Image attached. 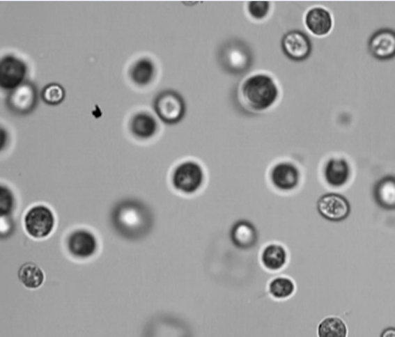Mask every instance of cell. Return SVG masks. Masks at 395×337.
<instances>
[{"instance_id": "cell-1", "label": "cell", "mask_w": 395, "mask_h": 337, "mask_svg": "<svg viewBox=\"0 0 395 337\" xmlns=\"http://www.w3.org/2000/svg\"><path fill=\"white\" fill-rule=\"evenodd\" d=\"M111 225L120 237L137 242L148 237L153 230L154 216L146 204L137 199H125L113 207Z\"/></svg>"}, {"instance_id": "cell-2", "label": "cell", "mask_w": 395, "mask_h": 337, "mask_svg": "<svg viewBox=\"0 0 395 337\" xmlns=\"http://www.w3.org/2000/svg\"><path fill=\"white\" fill-rule=\"evenodd\" d=\"M242 96L248 107L255 111H264L278 100V86L268 75L257 74L243 83Z\"/></svg>"}, {"instance_id": "cell-3", "label": "cell", "mask_w": 395, "mask_h": 337, "mask_svg": "<svg viewBox=\"0 0 395 337\" xmlns=\"http://www.w3.org/2000/svg\"><path fill=\"white\" fill-rule=\"evenodd\" d=\"M218 63L226 73L240 76L247 73L253 64V53L249 45L238 38L224 43L217 54Z\"/></svg>"}, {"instance_id": "cell-4", "label": "cell", "mask_w": 395, "mask_h": 337, "mask_svg": "<svg viewBox=\"0 0 395 337\" xmlns=\"http://www.w3.org/2000/svg\"><path fill=\"white\" fill-rule=\"evenodd\" d=\"M153 109L161 121L167 125H176L184 119L187 106L184 97L178 91L165 90L156 95Z\"/></svg>"}, {"instance_id": "cell-5", "label": "cell", "mask_w": 395, "mask_h": 337, "mask_svg": "<svg viewBox=\"0 0 395 337\" xmlns=\"http://www.w3.org/2000/svg\"><path fill=\"white\" fill-rule=\"evenodd\" d=\"M38 103V91L33 81L26 79L15 90L10 91L6 96V104L8 110L19 116L32 114L37 109Z\"/></svg>"}, {"instance_id": "cell-6", "label": "cell", "mask_w": 395, "mask_h": 337, "mask_svg": "<svg viewBox=\"0 0 395 337\" xmlns=\"http://www.w3.org/2000/svg\"><path fill=\"white\" fill-rule=\"evenodd\" d=\"M204 174L201 166L194 161L180 164L175 168L172 182L176 189L185 194H192L203 185Z\"/></svg>"}, {"instance_id": "cell-7", "label": "cell", "mask_w": 395, "mask_h": 337, "mask_svg": "<svg viewBox=\"0 0 395 337\" xmlns=\"http://www.w3.org/2000/svg\"><path fill=\"white\" fill-rule=\"evenodd\" d=\"M28 65L14 56L6 55L0 62V88L3 91H12L26 81Z\"/></svg>"}, {"instance_id": "cell-8", "label": "cell", "mask_w": 395, "mask_h": 337, "mask_svg": "<svg viewBox=\"0 0 395 337\" xmlns=\"http://www.w3.org/2000/svg\"><path fill=\"white\" fill-rule=\"evenodd\" d=\"M54 225V215L47 206H33L26 214V230L32 237H47L52 233Z\"/></svg>"}, {"instance_id": "cell-9", "label": "cell", "mask_w": 395, "mask_h": 337, "mask_svg": "<svg viewBox=\"0 0 395 337\" xmlns=\"http://www.w3.org/2000/svg\"><path fill=\"white\" fill-rule=\"evenodd\" d=\"M281 48L288 59L303 61L311 54V40L306 33L300 31H291L284 36Z\"/></svg>"}, {"instance_id": "cell-10", "label": "cell", "mask_w": 395, "mask_h": 337, "mask_svg": "<svg viewBox=\"0 0 395 337\" xmlns=\"http://www.w3.org/2000/svg\"><path fill=\"white\" fill-rule=\"evenodd\" d=\"M67 248L70 254L75 258H90L98 251V240L90 230H75L69 235Z\"/></svg>"}, {"instance_id": "cell-11", "label": "cell", "mask_w": 395, "mask_h": 337, "mask_svg": "<svg viewBox=\"0 0 395 337\" xmlns=\"http://www.w3.org/2000/svg\"><path fill=\"white\" fill-rule=\"evenodd\" d=\"M318 211L323 218L332 221L346 220L350 214V204L346 197L336 194L324 195L318 202Z\"/></svg>"}, {"instance_id": "cell-12", "label": "cell", "mask_w": 395, "mask_h": 337, "mask_svg": "<svg viewBox=\"0 0 395 337\" xmlns=\"http://www.w3.org/2000/svg\"><path fill=\"white\" fill-rule=\"evenodd\" d=\"M371 54L375 59L389 60L395 57V32L390 29L377 31L369 40Z\"/></svg>"}, {"instance_id": "cell-13", "label": "cell", "mask_w": 395, "mask_h": 337, "mask_svg": "<svg viewBox=\"0 0 395 337\" xmlns=\"http://www.w3.org/2000/svg\"><path fill=\"white\" fill-rule=\"evenodd\" d=\"M300 179V171L291 163H279L272 170V182L277 189L281 190L295 189Z\"/></svg>"}, {"instance_id": "cell-14", "label": "cell", "mask_w": 395, "mask_h": 337, "mask_svg": "<svg viewBox=\"0 0 395 337\" xmlns=\"http://www.w3.org/2000/svg\"><path fill=\"white\" fill-rule=\"evenodd\" d=\"M305 24L310 32L321 37L331 32L332 19L327 9L315 7L306 14Z\"/></svg>"}, {"instance_id": "cell-15", "label": "cell", "mask_w": 395, "mask_h": 337, "mask_svg": "<svg viewBox=\"0 0 395 337\" xmlns=\"http://www.w3.org/2000/svg\"><path fill=\"white\" fill-rule=\"evenodd\" d=\"M350 167L346 159H331L325 168V179L332 187H343L348 182Z\"/></svg>"}, {"instance_id": "cell-16", "label": "cell", "mask_w": 395, "mask_h": 337, "mask_svg": "<svg viewBox=\"0 0 395 337\" xmlns=\"http://www.w3.org/2000/svg\"><path fill=\"white\" fill-rule=\"evenodd\" d=\"M256 228L247 221H240L233 225L231 230V238L235 246L242 249H249L257 242Z\"/></svg>"}, {"instance_id": "cell-17", "label": "cell", "mask_w": 395, "mask_h": 337, "mask_svg": "<svg viewBox=\"0 0 395 337\" xmlns=\"http://www.w3.org/2000/svg\"><path fill=\"white\" fill-rule=\"evenodd\" d=\"M130 130L137 139H149L157 132L158 124L149 113L139 112L132 118Z\"/></svg>"}, {"instance_id": "cell-18", "label": "cell", "mask_w": 395, "mask_h": 337, "mask_svg": "<svg viewBox=\"0 0 395 337\" xmlns=\"http://www.w3.org/2000/svg\"><path fill=\"white\" fill-rule=\"evenodd\" d=\"M375 201L378 205L387 210L395 209V177L387 175L375 185Z\"/></svg>"}, {"instance_id": "cell-19", "label": "cell", "mask_w": 395, "mask_h": 337, "mask_svg": "<svg viewBox=\"0 0 395 337\" xmlns=\"http://www.w3.org/2000/svg\"><path fill=\"white\" fill-rule=\"evenodd\" d=\"M129 76L132 83L139 86H148L155 76V65L148 57L137 60L130 69Z\"/></svg>"}, {"instance_id": "cell-20", "label": "cell", "mask_w": 395, "mask_h": 337, "mask_svg": "<svg viewBox=\"0 0 395 337\" xmlns=\"http://www.w3.org/2000/svg\"><path fill=\"white\" fill-rule=\"evenodd\" d=\"M18 276L22 283L26 288H32V290L40 288L45 281V274L42 269L33 263L22 265Z\"/></svg>"}, {"instance_id": "cell-21", "label": "cell", "mask_w": 395, "mask_h": 337, "mask_svg": "<svg viewBox=\"0 0 395 337\" xmlns=\"http://www.w3.org/2000/svg\"><path fill=\"white\" fill-rule=\"evenodd\" d=\"M262 262L267 269L278 271L283 268L286 262V252L281 245L271 244L265 248L262 253Z\"/></svg>"}, {"instance_id": "cell-22", "label": "cell", "mask_w": 395, "mask_h": 337, "mask_svg": "<svg viewBox=\"0 0 395 337\" xmlns=\"http://www.w3.org/2000/svg\"><path fill=\"white\" fill-rule=\"evenodd\" d=\"M348 334L346 324L339 318H327L319 327L321 337H344Z\"/></svg>"}, {"instance_id": "cell-23", "label": "cell", "mask_w": 395, "mask_h": 337, "mask_svg": "<svg viewBox=\"0 0 395 337\" xmlns=\"http://www.w3.org/2000/svg\"><path fill=\"white\" fill-rule=\"evenodd\" d=\"M66 98V91L62 84L50 83L47 84L42 91L43 102L49 106H59Z\"/></svg>"}, {"instance_id": "cell-24", "label": "cell", "mask_w": 395, "mask_h": 337, "mask_svg": "<svg viewBox=\"0 0 395 337\" xmlns=\"http://www.w3.org/2000/svg\"><path fill=\"white\" fill-rule=\"evenodd\" d=\"M295 283L286 278L274 279L270 283V293L278 299L290 297L295 292Z\"/></svg>"}, {"instance_id": "cell-25", "label": "cell", "mask_w": 395, "mask_h": 337, "mask_svg": "<svg viewBox=\"0 0 395 337\" xmlns=\"http://www.w3.org/2000/svg\"><path fill=\"white\" fill-rule=\"evenodd\" d=\"M15 205V199L10 189L6 185L0 187V215L10 216Z\"/></svg>"}, {"instance_id": "cell-26", "label": "cell", "mask_w": 395, "mask_h": 337, "mask_svg": "<svg viewBox=\"0 0 395 337\" xmlns=\"http://www.w3.org/2000/svg\"><path fill=\"white\" fill-rule=\"evenodd\" d=\"M269 9L268 1H251L248 3V12L256 20H262L268 15Z\"/></svg>"}, {"instance_id": "cell-27", "label": "cell", "mask_w": 395, "mask_h": 337, "mask_svg": "<svg viewBox=\"0 0 395 337\" xmlns=\"http://www.w3.org/2000/svg\"><path fill=\"white\" fill-rule=\"evenodd\" d=\"M15 232V224L10 216H1V238L6 240Z\"/></svg>"}, {"instance_id": "cell-28", "label": "cell", "mask_w": 395, "mask_h": 337, "mask_svg": "<svg viewBox=\"0 0 395 337\" xmlns=\"http://www.w3.org/2000/svg\"><path fill=\"white\" fill-rule=\"evenodd\" d=\"M1 146H2V149H3L4 148H6V139H7V132L6 131V129H1Z\"/></svg>"}]
</instances>
